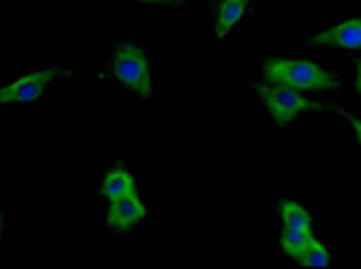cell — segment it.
I'll return each mask as SVG.
<instances>
[{"instance_id": "cell-1", "label": "cell", "mask_w": 361, "mask_h": 269, "mask_svg": "<svg viewBox=\"0 0 361 269\" xmlns=\"http://www.w3.org/2000/svg\"><path fill=\"white\" fill-rule=\"evenodd\" d=\"M154 194L137 162L124 151L100 156L92 173V229L106 245L133 251L154 229Z\"/></svg>"}, {"instance_id": "cell-2", "label": "cell", "mask_w": 361, "mask_h": 269, "mask_svg": "<svg viewBox=\"0 0 361 269\" xmlns=\"http://www.w3.org/2000/svg\"><path fill=\"white\" fill-rule=\"evenodd\" d=\"M92 75L97 87L133 111H159L170 100L167 62L151 35L116 27L92 57Z\"/></svg>"}, {"instance_id": "cell-3", "label": "cell", "mask_w": 361, "mask_h": 269, "mask_svg": "<svg viewBox=\"0 0 361 269\" xmlns=\"http://www.w3.org/2000/svg\"><path fill=\"white\" fill-rule=\"evenodd\" d=\"M81 81V65L75 57H32L8 60L0 65V119L16 108L46 113L68 97V92Z\"/></svg>"}, {"instance_id": "cell-4", "label": "cell", "mask_w": 361, "mask_h": 269, "mask_svg": "<svg viewBox=\"0 0 361 269\" xmlns=\"http://www.w3.org/2000/svg\"><path fill=\"white\" fill-rule=\"evenodd\" d=\"M278 248L288 261L300 264L305 269L326 267L331 261L329 248L313 234V215L307 205H302L300 199H283L278 202Z\"/></svg>"}, {"instance_id": "cell-5", "label": "cell", "mask_w": 361, "mask_h": 269, "mask_svg": "<svg viewBox=\"0 0 361 269\" xmlns=\"http://www.w3.org/2000/svg\"><path fill=\"white\" fill-rule=\"evenodd\" d=\"M264 0H211L208 8V41L213 46L238 44L254 27Z\"/></svg>"}, {"instance_id": "cell-6", "label": "cell", "mask_w": 361, "mask_h": 269, "mask_svg": "<svg viewBox=\"0 0 361 269\" xmlns=\"http://www.w3.org/2000/svg\"><path fill=\"white\" fill-rule=\"evenodd\" d=\"M259 75L264 81H272V84H283V87H291V89L300 92H318V89H334L337 87V78L318 68L316 62L307 60H291V57H278V54H270L259 62Z\"/></svg>"}, {"instance_id": "cell-7", "label": "cell", "mask_w": 361, "mask_h": 269, "mask_svg": "<svg viewBox=\"0 0 361 269\" xmlns=\"http://www.w3.org/2000/svg\"><path fill=\"white\" fill-rule=\"evenodd\" d=\"M254 100L259 105V111L264 113V119L270 121L272 127L283 130L291 121H297L310 108H318L316 103H310L300 89H291L283 84H272V81H254L251 84Z\"/></svg>"}, {"instance_id": "cell-8", "label": "cell", "mask_w": 361, "mask_h": 269, "mask_svg": "<svg viewBox=\"0 0 361 269\" xmlns=\"http://www.w3.org/2000/svg\"><path fill=\"white\" fill-rule=\"evenodd\" d=\"M114 11H135L143 16H192L200 11L202 0H103Z\"/></svg>"}, {"instance_id": "cell-9", "label": "cell", "mask_w": 361, "mask_h": 269, "mask_svg": "<svg viewBox=\"0 0 361 269\" xmlns=\"http://www.w3.org/2000/svg\"><path fill=\"white\" fill-rule=\"evenodd\" d=\"M310 44L316 46H337V49H361V16L359 19H348L340 22L329 30L318 32L310 38Z\"/></svg>"}, {"instance_id": "cell-10", "label": "cell", "mask_w": 361, "mask_h": 269, "mask_svg": "<svg viewBox=\"0 0 361 269\" xmlns=\"http://www.w3.org/2000/svg\"><path fill=\"white\" fill-rule=\"evenodd\" d=\"M16 218H19L16 199L0 196V264H6L16 251Z\"/></svg>"}, {"instance_id": "cell-11", "label": "cell", "mask_w": 361, "mask_h": 269, "mask_svg": "<svg viewBox=\"0 0 361 269\" xmlns=\"http://www.w3.org/2000/svg\"><path fill=\"white\" fill-rule=\"evenodd\" d=\"M343 119L350 124V130L356 132V140H359V149H361V119H356V116H350V113H340Z\"/></svg>"}, {"instance_id": "cell-12", "label": "cell", "mask_w": 361, "mask_h": 269, "mask_svg": "<svg viewBox=\"0 0 361 269\" xmlns=\"http://www.w3.org/2000/svg\"><path fill=\"white\" fill-rule=\"evenodd\" d=\"M356 81H359V89H361V62H359V68H356Z\"/></svg>"}]
</instances>
